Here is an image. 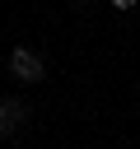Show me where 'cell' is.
I'll return each instance as SVG.
<instances>
[{
	"mask_svg": "<svg viewBox=\"0 0 140 149\" xmlns=\"http://www.w3.org/2000/svg\"><path fill=\"white\" fill-rule=\"evenodd\" d=\"M112 9H135V0H112Z\"/></svg>",
	"mask_w": 140,
	"mask_h": 149,
	"instance_id": "3957f363",
	"label": "cell"
},
{
	"mask_svg": "<svg viewBox=\"0 0 140 149\" xmlns=\"http://www.w3.org/2000/svg\"><path fill=\"white\" fill-rule=\"evenodd\" d=\"M9 74H14V79H23V84H37V79H47V65H42V56H37V51L14 47V51H9Z\"/></svg>",
	"mask_w": 140,
	"mask_h": 149,
	"instance_id": "6da1fadb",
	"label": "cell"
},
{
	"mask_svg": "<svg viewBox=\"0 0 140 149\" xmlns=\"http://www.w3.org/2000/svg\"><path fill=\"white\" fill-rule=\"evenodd\" d=\"M28 126V102L23 98H0V140H14Z\"/></svg>",
	"mask_w": 140,
	"mask_h": 149,
	"instance_id": "7a4b0ae2",
	"label": "cell"
},
{
	"mask_svg": "<svg viewBox=\"0 0 140 149\" xmlns=\"http://www.w3.org/2000/svg\"><path fill=\"white\" fill-rule=\"evenodd\" d=\"M75 5H89V0H75Z\"/></svg>",
	"mask_w": 140,
	"mask_h": 149,
	"instance_id": "277c9868",
	"label": "cell"
}]
</instances>
